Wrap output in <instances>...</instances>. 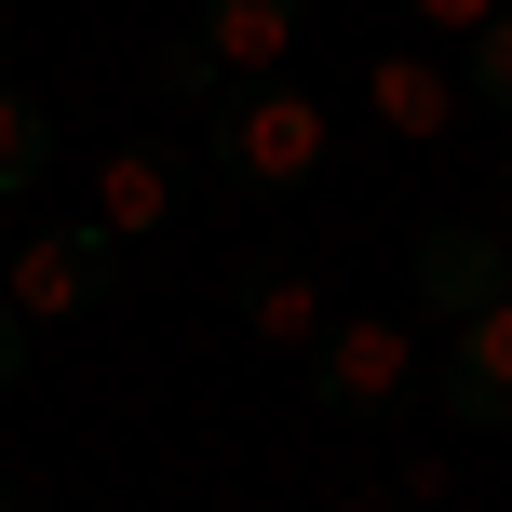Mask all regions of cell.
Wrapping results in <instances>:
<instances>
[{
    "label": "cell",
    "instance_id": "obj_1",
    "mask_svg": "<svg viewBox=\"0 0 512 512\" xmlns=\"http://www.w3.org/2000/svg\"><path fill=\"white\" fill-rule=\"evenodd\" d=\"M310 405L351 418V432H391L405 405H432V351H418L405 310H337L310 337Z\"/></svg>",
    "mask_w": 512,
    "mask_h": 512
},
{
    "label": "cell",
    "instance_id": "obj_2",
    "mask_svg": "<svg viewBox=\"0 0 512 512\" xmlns=\"http://www.w3.org/2000/svg\"><path fill=\"white\" fill-rule=\"evenodd\" d=\"M216 176L256 189V203H297V189L324 176V108H310L297 81H230V95H216Z\"/></svg>",
    "mask_w": 512,
    "mask_h": 512
},
{
    "label": "cell",
    "instance_id": "obj_3",
    "mask_svg": "<svg viewBox=\"0 0 512 512\" xmlns=\"http://www.w3.org/2000/svg\"><path fill=\"white\" fill-rule=\"evenodd\" d=\"M108 283H122V243L81 216V230H41L14 243V270H0V297L27 310V324H81V310H108Z\"/></svg>",
    "mask_w": 512,
    "mask_h": 512
},
{
    "label": "cell",
    "instance_id": "obj_4",
    "mask_svg": "<svg viewBox=\"0 0 512 512\" xmlns=\"http://www.w3.org/2000/svg\"><path fill=\"white\" fill-rule=\"evenodd\" d=\"M405 270H418V297H432L445 324H472L486 297H512V230H499V216H432Z\"/></svg>",
    "mask_w": 512,
    "mask_h": 512
},
{
    "label": "cell",
    "instance_id": "obj_5",
    "mask_svg": "<svg viewBox=\"0 0 512 512\" xmlns=\"http://www.w3.org/2000/svg\"><path fill=\"white\" fill-rule=\"evenodd\" d=\"M432 405L459 418V432H512V297H486L459 337H445V364H432Z\"/></svg>",
    "mask_w": 512,
    "mask_h": 512
},
{
    "label": "cell",
    "instance_id": "obj_6",
    "mask_svg": "<svg viewBox=\"0 0 512 512\" xmlns=\"http://www.w3.org/2000/svg\"><path fill=\"white\" fill-rule=\"evenodd\" d=\"M176 203H189V162L162 149V135H122V149L95 162V230H108V243H149Z\"/></svg>",
    "mask_w": 512,
    "mask_h": 512
},
{
    "label": "cell",
    "instance_id": "obj_7",
    "mask_svg": "<svg viewBox=\"0 0 512 512\" xmlns=\"http://www.w3.org/2000/svg\"><path fill=\"white\" fill-rule=\"evenodd\" d=\"M297 27H310V0H203V14H189V41H203L230 81H270L283 54H297Z\"/></svg>",
    "mask_w": 512,
    "mask_h": 512
},
{
    "label": "cell",
    "instance_id": "obj_8",
    "mask_svg": "<svg viewBox=\"0 0 512 512\" xmlns=\"http://www.w3.org/2000/svg\"><path fill=\"white\" fill-rule=\"evenodd\" d=\"M230 310H243V337H270V351H310V337H324V283H310L297 256H243Z\"/></svg>",
    "mask_w": 512,
    "mask_h": 512
},
{
    "label": "cell",
    "instance_id": "obj_9",
    "mask_svg": "<svg viewBox=\"0 0 512 512\" xmlns=\"http://www.w3.org/2000/svg\"><path fill=\"white\" fill-rule=\"evenodd\" d=\"M364 108H378V122L418 149V135L459 122V68H432V54H378V68H364Z\"/></svg>",
    "mask_w": 512,
    "mask_h": 512
},
{
    "label": "cell",
    "instance_id": "obj_10",
    "mask_svg": "<svg viewBox=\"0 0 512 512\" xmlns=\"http://www.w3.org/2000/svg\"><path fill=\"white\" fill-rule=\"evenodd\" d=\"M41 162H54V108L27 95V81H0V203L41 189Z\"/></svg>",
    "mask_w": 512,
    "mask_h": 512
},
{
    "label": "cell",
    "instance_id": "obj_11",
    "mask_svg": "<svg viewBox=\"0 0 512 512\" xmlns=\"http://www.w3.org/2000/svg\"><path fill=\"white\" fill-rule=\"evenodd\" d=\"M459 108H499V122H512V14L472 27V54H459Z\"/></svg>",
    "mask_w": 512,
    "mask_h": 512
},
{
    "label": "cell",
    "instance_id": "obj_12",
    "mask_svg": "<svg viewBox=\"0 0 512 512\" xmlns=\"http://www.w3.org/2000/svg\"><path fill=\"white\" fill-rule=\"evenodd\" d=\"M216 81H230V68H216V54L189 41V27H176V41L149 54V95H216Z\"/></svg>",
    "mask_w": 512,
    "mask_h": 512
},
{
    "label": "cell",
    "instance_id": "obj_13",
    "mask_svg": "<svg viewBox=\"0 0 512 512\" xmlns=\"http://www.w3.org/2000/svg\"><path fill=\"white\" fill-rule=\"evenodd\" d=\"M27 337H41V324H27V310H14V297H0V391H14V378H27Z\"/></svg>",
    "mask_w": 512,
    "mask_h": 512
},
{
    "label": "cell",
    "instance_id": "obj_14",
    "mask_svg": "<svg viewBox=\"0 0 512 512\" xmlns=\"http://www.w3.org/2000/svg\"><path fill=\"white\" fill-rule=\"evenodd\" d=\"M486 14H512V0H418V27H459V41H472Z\"/></svg>",
    "mask_w": 512,
    "mask_h": 512
},
{
    "label": "cell",
    "instance_id": "obj_15",
    "mask_svg": "<svg viewBox=\"0 0 512 512\" xmlns=\"http://www.w3.org/2000/svg\"><path fill=\"white\" fill-rule=\"evenodd\" d=\"M337 512H405V486H351V499H337Z\"/></svg>",
    "mask_w": 512,
    "mask_h": 512
},
{
    "label": "cell",
    "instance_id": "obj_16",
    "mask_svg": "<svg viewBox=\"0 0 512 512\" xmlns=\"http://www.w3.org/2000/svg\"><path fill=\"white\" fill-rule=\"evenodd\" d=\"M0 81H14V14H0Z\"/></svg>",
    "mask_w": 512,
    "mask_h": 512
},
{
    "label": "cell",
    "instance_id": "obj_17",
    "mask_svg": "<svg viewBox=\"0 0 512 512\" xmlns=\"http://www.w3.org/2000/svg\"><path fill=\"white\" fill-rule=\"evenodd\" d=\"M499 230H512V162H499Z\"/></svg>",
    "mask_w": 512,
    "mask_h": 512
}]
</instances>
